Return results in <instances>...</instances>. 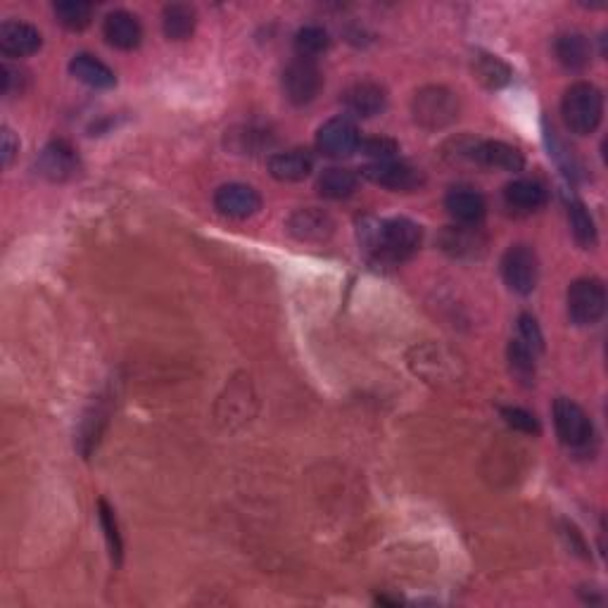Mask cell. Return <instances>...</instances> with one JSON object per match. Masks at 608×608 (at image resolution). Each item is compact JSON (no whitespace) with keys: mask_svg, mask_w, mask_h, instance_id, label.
Wrapping results in <instances>:
<instances>
[{"mask_svg":"<svg viewBox=\"0 0 608 608\" xmlns=\"http://www.w3.org/2000/svg\"><path fill=\"white\" fill-rule=\"evenodd\" d=\"M198 27V12L186 3H171L162 10V31L169 41H188Z\"/></svg>","mask_w":608,"mask_h":608,"instance_id":"603a6c76","label":"cell"},{"mask_svg":"<svg viewBox=\"0 0 608 608\" xmlns=\"http://www.w3.org/2000/svg\"><path fill=\"white\" fill-rule=\"evenodd\" d=\"M98 518H100V525H103V530H105V540H107V547H110L112 561L119 566V563H122L124 544H122V535H119L117 516H114L112 506L107 504L105 499H100L98 502Z\"/></svg>","mask_w":608,"mask_h":608,"instance_id":"f546056e","label":"cell"},{"mask_svg":"<svg viewBox=\"0 0 608 608\" xmlns=\"http://www.w3.org/2000/svg\"><path fill=\"white\" fill-rule=\"evenodd\" d=\"M361 133L350 117H333L316 131V148L326 157L342 160L359 150Z\"/></svg>","mask_w":608,"mask_h":608,"instance_id":"30bf717a","label":"cell"},{"mask_svg":"<svg viewBox=\"0 0 608 608\" xmlns=\"http://www.w3.org/2000/svg\"><path fill=\"white\" fill-rule=\"evenodd\" d=\"M342 107L359 119L378 117L388 107V91L376 81H354L342 91Z\"/></svg>","mask_w":608,"mask_h":608,"instance_id":"8fae6325","label":"cell"},{"mask_svg":"<svg viewBox=\"0 0 608 608\" xmlns=\"http://www.w3.org/2000/svg\"><path fill=\"white\" fill-rule=\"evenodd\" d=\"M554 55L568 72H580L592 62V43L580 31H566V34L556 36Z\"/></svg>","mask_w":608,"mask_h":608,"instance_id":"44dd1931","label":"cell"},{"mask_svg":"<svg viewBox=\"0 0 608 608\" xmlns=\"http://www.w3.org/2000/svg\"><path fill=\"white\" fill-rule=\"evenodd\" d=\"M335 221L328 212L316 207H302L290 214L288 233L300 243H323L333 236Z\"/></svg>","mask_w":608,"mask_h":608,"instance_id":"5bb4252c","label":"cell"},{"mask_svg":"<svg viewBox=\"0 0 608 608\" xmlns=\"http://www.w3.org/2000/svg\"><path fill=\"white\" fill-rule=\"evenodd\" d=\"M359 243L378 262L402 264L421 247L423 228L407 217L364 219L359 224Z\"/></svg>","mask_w":608,"mask_h":608,"instance_id":"6da1fadb","label":"cell"},{"mask_svg":"<svg viewBox=\"0 0 608 608\" xmlns=\"http://www.w3.org/2000/svg\"><path fill=\"white\" fill-rule=\"evenodd\" d=\"M17 152H19V141L15 138V133L5 126L3 129V167H10L12 160L17 157Z\"/></svg>","mask_w":608,"mask_h":608,"instance_id":"e575fe53","label":"cell"},{"mask_svg":"<svg viewBox=\"0 0 608 608\" xmlns=\"http://www.w3.org/2000/svg\"><path fill=\"white\" fill-rule=\"evenodd\" d=\"M502 418L506 421V426H511L513 430H521L525 435H540V421H537L535 414H530L528 409L521 407H502Z\"/></svg>","mask_w":608,"mask_h":608,"instance_id":"1f68e13d","label":"cell"},{"mask_svg":"<svg viewBox=\"0 0 608 608\" xmlns=\"http://www.w3.org/2000/svg\"><path fill=\"white\" fill-rule=\"evenodd\" d=\"M473 74L490 91H499L511 81V67L504 60H499L497 55L490 53H478L473 60Z\"/></svg>","mask_w":608,"mask_h":608,"instance_id":"d4e9b609","label":"cell"},{"mask_svg":"<svg viewBox=\"0 0 608 608\" xmlns=\"http://www.w3.org/2000/svg\"><path fill=\"white\" fill-rule=\"evenodd\" d=\"M328 46H331V36L323 27H316V24H307L295 34V50L297 57H309L314 60L316 55L326 53Z\"/></svg>","mask_w":608,"mask_h":608,"instance_id":"f1b7e54d","label":"cell"},{"mask_svg":"<svg viewBox=\"0 0 608 608\" xmlns=\"http://www.w3.org/2000/svg\"><path fill=\"white\" fill-rule=\"evenodd\" d=\"M69 72L76 81H81L88 88H95V91H110V88L117 86V76H114L112 69L91 53H76L69 62Z\"/></svg>","mask_w":608,"mask_h":608,"instance_id":"ac0fdd59","label":"cell"},{"mask_svg":"<svg viewBox=\"0 0 608 608\" xmlns=\"http://www.w3.org/2000/svg\"><path fill=\"white\" fill-rule=\"evenodd\" d=\"M281 84L285 100L295 107H304L319 98L323 76L314 60H309V57H295V60L283 69Z\"/></svg>","mask_w":608,"mask_h":608,"instance_id":"ba28073f","label":"cell"},{"mask_svg":"<svg viewBox=\"0 0 608 608\" xmlns=\"http://www.w3.org/2000/svg\"><path fill=\"white\" fill-rule=\"evenodd\" d=\"M41 46V31L27 22H15V19H10V22H3V27H0V53L5 57H15V60H19V57H29L38 53Z\"/></svg>","mask_w":608,"mask_h":608,"instance_id":"2e32d148","label":"cell"},{"mask_svg":"<svg viewBox=\"0 0 608 608\" xmlns=\"http://www.w3.org/2000/svg\"><path fill=\"white\" fill-rule=\"evenodd\" d=\"M357 186H359L357 171L345 167L323 169L319 181H316V190H319L321 198L326 200H347L350 195H354Z\"/></svg>","mask_w":608,"mask_h":608,"instance_id":"cb8c5ba5","label":"cell"},{"mask_svg":"<svg viewBox=\"0 0 608 608\" xmlns=\"http://www.w3.org/2000/svg\"><path fill=\"white\" fill-rule=\"evenodd\" d=\"M504 200L516 212L530 214L547 205L549 190L537 179H516L504 188Z\"/></svg>","mask_w":608,"mask_h":608,"instance_id":"d6986e66","label":"cell"},{"mask_svg":"<svg viewBox=\"0 0 608 608\" xmlns=\"http://www.w3.org/2000/svg\"><path fill=\"white\" fill-rule=\"evenodd\" d=\"M445 209L456 224L478 226L487 214V200L471 186H456L447 193Z\"/></svg>","mask_w":608,"mask_h":608,"instance_id":"9a60e30c","label":"cell"},{"mask_svg":"<svg viewBox=\"0 0 608 608\" xmlns=\"http://www.w3.org/2000/svg\"><path fill=\"white\" fill-rule=\"evenodd\" d=\"M103 36L112 48L117 50H136L143 41V27L136 15L126 10H114L105 17Z\"/></svg>","mask_w":608,"mask_h":608,"instance_id":"e0dca14e","label":"cell"},{"mask_svg":"<svg viewBox=\"0 0 608 608\" xmlns=\"http://www.w3.org/2000/svg\"><path fill=\"white\" fill-rule=\"evenodd\" d=\"M518 331H521V342H525V345L530 347L532 352L540 354L544 350V335H542V328L540 323H537V319L528 312H523L521 316H518Z\"/></svg>","mask_w":608,"mask_h":608,"instance_id":"d6a6232c","label":"cell"},{"mask_svg":"<svg viewBox=\"0 0 608 608\" xmlns=\"http://www.w3.org/2000/svg\"><path fill=\"white\" fill-rule=\"evenodd\" d=\"M563 124L575 136H589L599 129L604 119V95L589 81L568 86L561 98Z\"/></svg>","mask_w":608,"mask_h":608,"instance_id":"7a4b0ae2","label":"cell"},{"mask_svg":"<svg viewBox=\"0 0 608 608\" xmlns=\"http://www.w3.org/2000/svg\"><path fill=\"white\" fill-rule=\"evenodd\" d=\"M506 357H509V369L513 376H516L518 383L523 385H535L537 378V354L530 350L528 345L521 340H511L509 350H506Z\"/></svg>","mask_w":608,"mask_h":608,"instance_id":"4316f807","label":"cell"},{"mask_svg":"<svg viewBox=\"0 0 608 608\" xmlns=\"http://www.w3.org/2000/svg\"><path fill=\"white\" fill-rule=\"evenodd\" d=\"M0 81H3V95L12 98V95H19L24 91V81H27V76L15 67L3 65V76H0Z\"/></svg>","mask_w":608,"mask_h":608,"instance_id":"836d02e7","label":"cell"},{"mask_svg":"<svg viewBox=\"0 0 608 608\" xmlns=\"http://www.w3.org/2000/svg\"><path fill=\"white\" fill-rule=\"evenodd\" d=\"M359 150L364 152L366 157H371L373 162H392L399 152V143L385 136L366 138V141L359 143Z\"/></svg>","mask_w":608,"mask_h":608,"instance_id":"4dcf8cb0","label":"cell"},{"mask_svg":"<svg viewBox=\"0 0 608 608\" xmlns=\"http://www.w3.org/2000/svg\"><path fill=\"white\" fill-rule=\"evenodd\" d=\"M57 22L69 31H84L93 22V5L84 0H60L53 5Z\"/></svg>","mask_w":608,"mask_h":608,"instance_id":"83f0119b","label":"cell"},{"mask_svg":"<svg viewBox=\"0 0 608 608\" xmlns=\"http://www.w3.org/2000/svg\"><path fill=\"white\" fill-rule=\"evenodd\" d=\"M568 319L575 326H597L606 314V288L599 278H578L570 283L566 295Z\"/></svg>","mask_w":608,"mask_h":608,"instance_id":"277c9868","label":"cell"},{"mask_svg":"<svg viewBox=\"0 0 608 608\" xmlns=\"http://www.w3.org/2000/svg\"><path fill=\"white\" fill-rule=\"evenodd\" d=\"M214 207L228 219H250L262 209V198L247 183H224L214 193Z\"/></svg>","mask_w":608,"mask_h":608,"instance_id":"7c38bea8","label":"cell"},{"mask_svg":"<svg viewBox=\"0 0 608 608\" xmlns=\"http://www.w3.org/2000/svg\"><path fill=\"white\" fill-rule=\"evenodd\" d=\"M554 426L559 440L573 452H587L594 442V423L587 411L573 399L559 397L554 402Z\"/></svg>","mask_w":608,"mask_h":608,"instance_id":"5b68a950","label":"cell"},{"mask_svg":"<svg viewBox=\"0 0 608 608\" xmlns=\"http://www.w3.org/2000/svg\"><path fill=\"white\" fill-rule=\"evenodd\" d=\"M36 169L43 179L62 183L72 179L79 169V155L67 141H50L36 160Z\"/></svg>","mask_w":608,"mask_h":608,"instance_id":"4fadbf2b","label":"cell"},{"mask_svg":"<svg viewBox=\"0 0 608 608\" xmlns=\"http://www.w3.org/2000/svg\"><path fill=\"white\" fill-rule=\"evenodd\" d=\"M566 207H568L570 233H573L575 243L585 247V250H592V247L597 245L599 233H597V224H594L592 214H589V209L585 207V202L568 200Z\"/></svg>","mask_w":608,"mask_h":608,"instance_id":"484cf974","label":"cell"},{"mask_svg":"<svg viewBox=\"0 0 608 608\" xmlns=\"http://www.w3.org/2000/svg\"><path fill=\"white\" fill-rule=\"evenodd\" d=\"M440 245L447 255L456 259H468L478 257L485 247V238L475 231V226H449L442 231Z\"/></svg>","mask_w":608,"mask_h":608,"instance_id":"7402d4cb","label":"cell"},{"mask_svg":"<svg viewBox=\"0 0 608 608\" xmlns=\"http://www.w3.org/2000/svg\"><path fill=\"white\" fill-rule=\"evenodd\" d=\"M456 157H464L480 167L502 169L518 174L525 167L523 152L504 141H459L456 143Z\"/></svg>","mask_w":608,"mask_h":608,"instance_id":"8992f818","label":"cell"},{"mask_svg":"<svg viewBox=\"0 0 608 608\" xmlns=\"http://www.w3.org/2000/svg\"><path fill=\"white\" fill-rule=\"evenodd\" d=\"M461 103L459 95L447 86H426L411 98V114L414 122L426 131H440L452 126L459 119Z\"/></svg>","mask_w":608,"mask_h":608,"instance_id":"3957f363","label":"cell"},{"mask_svg":"<svg viewBox=\"0 0 608 608\" xmlns=\"http://www.w3.org/2000/svg\"><path fill=\"white\" fill-rule=\"evenodd\" d=\"M361 176L366 181L376 183L380 188H388L392 193H414L426 183V176H423L421 169L411 167V164L404 162H371L361 169Z\"/></svg>","mask_w":608,"mask_h":608,"instance_id":"9c48e42d","label":"cell"},{"mask_svg":"<svg viewBox=\"0 0 608 608\" xmlns=\"http://www.w3.org/2000/svg\"><path fill=\"white\" fill-rule=\"evenodd\" d=\"M499 269H502L506 288L516 295H530L540 281V259L530 245H511L504 252Z\"/></svg>","mask_w":608,"mask_h":608,"instance_id":"52a82bcc","label":"cell"},{"mask_svg":"<svg viewBox=\"0 0 608 608\" xmlns=\"http://www.w3.org/2000/svg\"><path fill=\"white\" fill-rule=\"evenodd\" d=\"M314 171V157L307 150L276 152L269 160V174L281 183H300Z\"/></svg>","mask_w":608,"mask_h":608,"instance_id":"ffe728a7","label":"cell"}]
</instances>
